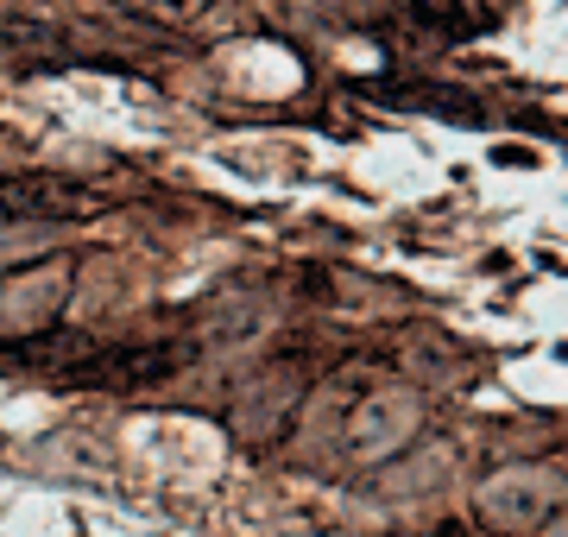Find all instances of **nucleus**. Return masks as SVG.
<instances>
[{
	"label": "nucleus",
	"instance_id": "2",
	"mask_svg": "<svg viewBox=\"0 0 568 537\" xmlns=\"http://www.w3.org/2000/svg\"><path fill=\"white\" fill-rule=\"evenodd\" d=\"M424 430V398L405 393V386H373V393L342 417V455L347 462H392V455H405Z\"/></svg>",
	"mask_w": 568,
	"mask_h": 537
},
{
	"label": "nucleus",
	"instance_id": "6",
	"mask_svg": "<svg viewBox=\"0 0 568 537\" xmlns=\"http://www.w3.org/2000/svg\"><path fill=\"white\" fill-rule=\"evenodd\" d=\"M140 7H152V13H183L190 0H140Z\"/></svg>",
	"mask_w": 568,
	"mask_h": 537
},
{
	"label": "nucleus",
	"instance_id": "5",
	"mask_svg": "<svg viewBox=\"0 0 568 537\" xmlns=\"http://www.w3.org/2000/svg\"><path fill=\"white\" fill-rule=\"evenodd\" d=\"M297 393H304V379H297V367H265L260 379H246L241 405H234V424H241L246 436H272L291 417V405H297Z\"/></svg>",
	"mask_w": 568,
	"mask_h": 537
},
{
	"label": "nucleus",
	"instance_id": "7",
	"mask_svg": "<svg viewBox=\"0 0 568 537\" xmlns=\"http://www.w3.org/2000/svg\"><path fill=\"white\" fill-rule=\"evenodd\" d=\"M544 537H568V506H562L556 518H549V531H544Z\"/></svg>",
	"mask_w": 568,
	"mask_h": 537
},
{
	"label": "nucleus",
	"instance_id": "1",
	"mask_svg": "<svg viewBox=\"0 0 568 537\" xmlns=\"http://www.w3.org/2000/svg\"><path fill=\"white\" fill-rule=\"evenodd\" d=\"M568 506V480L549 462H506L480 480V525L499 537H544Z\"/></svg>",
	"mask_w": 568,
	"mask_h": 537
},
{
	"label": "nucleus",
	"instance_id": "4",
	"mask_svg": "<svg viewBox=\"0 0 568 537\" xmlns=\"http://www.w3.org/2000/svg\"><path fill=\"white\" fill-rule=\"evenodd\" d=\"M0 209L7 215H39V222H77V215H95L102 196L63 184V178H7L0 184Z\"/></svg>",
	"mask_w": 568,
	"mask_h": 537
},
{
	"label": "nucleus",
	"instance_id": "3",
	"mask_svg": "<svg viewBox=\"0 0 568 537\" xmlns=\"http://www.w3.org/2000/svg\"><path fill=\"white\" fill-rule=\"evenodd\" d=\"M63 297H70V260H51L44 272H20L0 285V316L20 335H39V323L63 311Z\"/></svg>",
	"mask_w": 568,
	"mask_h": 537
}]
</instances>
